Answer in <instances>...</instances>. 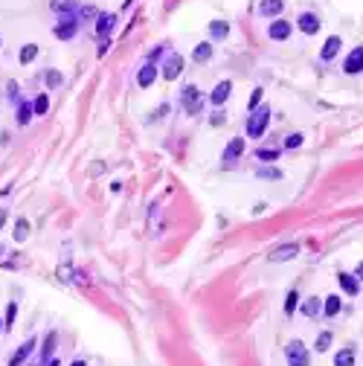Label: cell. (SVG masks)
I'll return each mask as SVG.
<instances>
[{
	"mask_svg": "<svg viewBox=\"0 0 363 366\" xmlns=\"http://www.w3.org/2000/svg\"><path fill=\"white\" fill-rule=\"evenodd\" d=\"M267 125H270V108L267 105L264 108H253V114L247 119V134L250 137H264Z\"/></svg>",
	"mask_w": 363,
	"mask_h": 366,
	"instance_id": "obj_1",
	"label": "cell"
},
{
	"mask_svg": "<svg viewBox=\"0 0 363 366\" xmlns=\"http://www.w3.org/2000/svg\"><path fill=\"white\" fill-rule=\"evenodd\" d=\"M285 355H288V366H308V346L302 340H291Z\"/></svg>",
	"mask_w": 363,
	"mask_h": 366,
	"instance_id": "obj_2",
	"label": "cell"
},
{
	"mask_svg": "<svg viewBox=\"0 0 363 366\" xmlns=\"http://www.w3.org/2000/svg\"><path fill=\"white\" fill-rule=\"evenodd\" d=\"M79 17L76 15H64L61 20H55V38H61V41H70L73 35L79 32Z\"/></svg>",
	"mask_w": 363,
	"mask_h": 366,
	"instance_id": "obj_3",
	"label": "cell"
},
{
	"mask_svg": "<svg viewBox=\"0 0 363 366\" xmlns=\"http://www.w3.org/2000/svg\"><path fill=\"white\" fill-rule=\"evenodd\" d=\"M183 73V58L181 52H169L163 61V79H169V82H175V79H181Z\"/></svg>",
	"mask_w": 363,
	"mask_h": 366,
	"instance_id": "obj_4",
	"label": "cell"
},
{
	"mask_svg": "<svg viewBox=\"0 0 363 366\" xmlns=\"http://www.w3.org/2000/svg\"><path fill=\"white\" fill-rule=\"evenodd\" d=\"M181 99H183V108H186V114H198V108H200V93H198V87H195V84H186V87H183Z\"/></svg>",
	"mask_w": 363,
	"mask_h": 366,
	"instance_id": "obj_5",
	"label": "cell"
},
{
	"mask_svg": "<svg viewBox=\"0 0 363 366\" xmlns=\"http://www.w3.org/2000/svg\"><path fill=\"white\" fill-rule=\"evenodd\" d=\"M291 32H294V26H291L288 20H273V23L267 26V35H270L273 41H288Z\"/></svg>",
	"mask_w": 363,
	"mask_h": 366,
	"instance_id": "obj_6",
	"label": "cell"
},
{
	"mask_svg": "<svg viewBox=\"0 0 363 366\" xmlns=\"http://www.w3.org/2000/svg\"><path fill=\"white\" fill-rule=\"evenodd\" d=\"M343 70H346L349 76H355V73H361V70H363V47H361V44L349 52V58H346V64H343Z\"/></svg>",
	"mask_w": 363,
	"mask_h": 366,
	"instance_id": "obj_7",
	"label": "cell"
},
{
	"mask_svg": "<svg viewBox=\"0 0 363 366\" xmlns=\"http://www.w3.org/2000/svg\"><path fill=\"white\" fill-rule=\"evenodd\" d=\"M230 90H232V82H218L215 84V90L209 93V102H212L215 108H221L224 102L230 99Z\"/></svg>",
	"mask_w": 363,
	"mask_h": 366,
	"instance_id": "obj_8",
	"label": "cell"
},
{
	"mask_svg": "<svg viewBox=\"0 0 363 366\" xmlns=\"http://www.w3.org/2000/svg\"><path fill=\"white\" fill-rule=\"evenodd\" d=\"M241 154H244V140H241V137H232L230 146L224 149V163H235Z\"/></svg>",
	"mask_w": 363,
	"mask_h": 366,
	"instance_id": "obj_9",
	"label": "cell"
},
{
	"mask_svg": "<svg viewBox=\"0 0 363 366\" xmlns=\"http://www.w3.org/2000/svg\"><path fill=\"white\" fill-rule=\"evenodd\" d=\"M299 29L305 35H317L320 32V17L314 15V12H302L299 15Z\"/></svg>",
	"mask_w": 363,
	"mask_h": 366,
	"instance_id": "obj_10",
	"label": "cell"
},
{
	"mask_svg": "<svg viewBox=\"0 0 363 366\" xmlns=\"http://www.w3.org/2000/svg\"><path fill=\"white\" fill-rule=\"evenodd\" d=\"M285 9V0H259V15L262 17H276Z\"/></svg>",
	"mask_w": 363,
	"mask_h": 366,
	"instance_id": "obj_11",
	"label": "cell"
},
{
	"mask_svg": "<svg viewBox=\"0 0 363 366\" xmlns=\"http://www.w3.org/2000/svg\"><path fill=\"white\" fill-rule=\"evenodd\" d=\"M340 44H343V41H340L337 35L326 38V44H323V50H320V58H323V61H331V58H334V55L340 52Z\"/></svg>",
	"mask_w": 363,
	"mask_h": 366,
	"instance_id": "obj_12",
	"label": "cell"
},
{
	"mask_svg": "<svg viewBox=\"0 0 363 366\" xmlns=\"http://www.w3.org/2000/svg\"><path fill=\"white\" fill-rule=\"evenodd\" d=\"M32 349H35V340H26V343H23V346H20V349L9 358V366H20L26 358H29V355H32Z\"/></svg>",
	"mask_w": 363,
	"mask_h": 366,
	"instance_id": "obj_13",
	"label": "cell"
},
{
	"mask_svg": "<svg viewBox=\"0 0 363 366\" xmlns=\"http://www.w3.org/2000/svg\"><path fill=\"white\" fill-rule=\"evenodd\" d=\"M154 79H157V67L151 64H146L143 67V70H140V76H137V82H140V87H151V84H154Z\"/></svg>",
	"mask_w": 363,
	"mask_h": 366,
	"instance_id": "obj_14",
	"label": "cell"
},
{
	"mask_svg": "<svg viewBox=\"0 0 363 366\" xmlns=\"http://www.w3.org/2000/svg\"><path fill=\"white\" fill-rule=\"evenodd\" d=\"M299 247L297 244H285V247H279L276 253H270V262H285V259H297Z\"/></svg>",
	"mask_w": 363,
	"mask_h": 366,
	"instance_id": "obj_15",
	"label": "cell"
},
{
	"mask_svg": "<svg viewBox=\"0 0 363 366\" xmlns=\"http://www.w3.org/2000/svg\"><path fill=\"white\" fill-rule=\"evenodd\" d=\"M192 58H195V61H209V58H212V41L198 44V47L192 50Z\"/></svg>",
	"mask_w": 363,
	"mask_h": 366,
	"instance_id": "obj_16",
	"label": "cell"
},
{
	"mask_svg": "<svg viewBox=\"0 0 363 366\" xmlns=\"http://www.w3.org/2000/svg\"><path fill=\"white\" fill-rule=\"evenodd\" d=\"M15 241L17 244H23V241H26V238H29V221H26V218H17L15 221Z\"/></svg>",
	"mask_w": 363,
	"mask_h": 366,
	"instance_id": "obj_17",
	"label": "cell"
},
{
	"mask_svg": "<svg viewBox=\"0 0 363 366\" xmlns=\"http://www.w3.org/2000/svg\"><path fill=\"white\" fill-rule=\"evenodd\" d=\"M337 279H340V285L346 288V294H361V279H355L352 273H340Z\"/></svg>",
	"mask_w": 363,
	"mask_h": 366,
	"instance_id": "obj_18",
	"label": "cell"
},
{
	"mask_svg": "<svg viewBox=\"0 0 363 366\" xmlns=\"http://www.w3.org/2000/svg\"><path fill=\"white\" fill-rule=\"evenodd\" d=\"M340 308H343V302H340V297H337V294L326 297V305H323L326 317H337V314H340Z\"/></svg>",
	"mask_w": 363,
	"mask_h": 366,
	"instance_id": "obj_19",
	"label": "cell"
},
{
	"mask_svg": "<svg viewBox=\"0 0 363 366\" xmlns=\"http://www.w3.org/2000/svg\"><path fill=\"white\" fill-rule=\"evenodd\" d=\"M47 111H50V96H47V93H38V96H35V102H32V114L44 117Z\"/></svg>",
	"mask_w": 363,
	"mask_h": 366,
	"instance_id": "obj_20",
	"label": "cell"
},
{
	"mask_svg": "<svg viewBox=\"0 0 363 366\" xmlns=\"http://www.w3.org/2000/svg\"><path fill=\"white\" fill-rule=\"evenodd\" d=\"M334 366H355V349H340L334 355Z\"/></svg>",
	"mask_w": 363,
	"mask_h": 366,
	"instance_id": "obj_21",
	"label": "cell"
},
{
	"mask_svg": "<svg viewBox=\"0 0 363 366\" xmlns=\"http://www.w3.org/2000/svg\"><path fill=\"white\" fill-rule=\"evenodd\" d=\"M55 12H70V15H76L79 12V6H76V0H52L50 3Z\"/></svg>",
	"mask_w": 363,
	"mask_h": 366,
	"instance_id": "obj_22",
	"label": "cell"
},
{
	"mask_svg": "<svg viewBox=\"0 0 363 366\" xmlns=\"http://www.w3.org/2000/svg\"><path fill=\"white\" fill-rule=\"evenodd\" d=\"M111 26H114V15H108V12H105V15L96 17V32H99V35H108V32H111Z\"/></svg>",
	"mask_w": 363,
	"mask_h": 366,
	"instance_id": "obj_23",
	"label": "cell"
},
{
	"mask_svg": "<svg viewBox=\"0 0 363 366\" xmlns=\"http://www.w3.org/2000/svg\"><path fill=\"white\" fill-rule=\"evenodd\" d=\"M299 308H302V314H305V317H317V314H320V300H317V297H311V300H302V305H299Z\"/></svg>",
	"mask_w": 363,
	"mask_h": 366,
	"instance_id": "obj_24",
	"label": "cell"
},
{
	"mask_svg": "<svg viewBox=\"0 0 363 366\" xmlns=\"http://www.w3.org/2000/svg\"><path fill=\"white\" fill-rule=\"evenodd\" d=\"M227 32H230V26H227L224 20H212V23H209V35L218 38V41H221V38H227Z\"/></svg>",
	"mask_w": 363,
	"mask_h": 366,
	"instance_id": "obj_25",
	"label": "cell"
},
{
	"mask_svg": "<svg viewBox=\"0 0 363 366\" xmlns=\"http://www.w3.org/2000/svg\"><path fill=\"white\" fill-rule=\"evenodd\" d=\"M35 55H38V47H35V44H23V47H20V64L35 61Z\"/></svg>",
	"mask_w": 363,
	"mask_h": 366,
	"instance_id": "obj_26",
	"label": "cell"
},
{
	"mask_svg": "<svg viewBox=\"0 0 363 366\" xmlns=\"http://www.w3.org/2000/svg\"><path fill=\"white\" fill-rule=\"evenodd\" d=\"M297 305H299V294L297 291H288V297H285V314L291 317L297 311Z\"/></svg>",
	"mask_w": 363,
	"mask_h": 366,
	"instance_id": "obj_27",
	"label": "cell"
},
{
	"mask_svg": "<svg viewBox=\"0 0 363 366\" xmlns=\"http://www.w3.org/2000/svg\"><path fill=\"white\" fill-rule=\"evenodd\" d=\"M15 317H17V302H9V305H6V317H3V326L12 329V326H15Z\"/></svg>",
	"mask_w": 363,
	"mask_h": 366,
	"instance_id": "obj_28",
	"label": "cell"
},
{
	"mask_svg": "<svg viewBox=\"0 0 363 366\" xmlns=\"http://www.w3.org/2000/svg\"><path fill=\"white\" fill-rule=\"evenodd\" d=\"M29 117H32V105H20L17 108V125H26Z\"/></svg>",
	"mask_w": 363,
	"mask_h": 366,
	"instance_id": "obj_29",
	"label": "cell"
},
{
	"mask_svg": "<svg viewBox=\"0 0 363 366\" xmlns=\"http://www.w3.org/2000/svg\"><path fill=\"white\" fill-rule=\"evenodd\" d=\"M329 346H331V332H323L320 337H317V346H314V349L317 352H329Z\"/></svg>",
	"mask_w": 363,
	"mask_h": 366,
	"instance_id": "obj_30",
	"label": "cell"
},
{
	"mask_svg": "<svg viewBox=\"0 0 363 366\" xmlns=\"http://www.w3.org/2000/svg\"><path fill=\"white\" fill-rule=\"evenodd\" d=\"M58 343V334L55 332H50L47 334V343H44V361H50V355H52V346Z\"/></svg>",
	"mask_w": 363,
	"mask_h": 366,
	"instance_id": "obj_31",
	"label": "cell"
},
{
	"mask_svg": "<svg viewBox=\"0 0 363 366\" xmlns=\"http://www.w3.org/2000/svg\"><path fill=\"white\" fill-rule=\"evenodd\" d=\"M256 157H259L262 163H273V160H276L279 154H276L273 149H259V151H256Z\"/></svg>",
	"mask_w": 363,
	"mask_h": 366,
	"instance_id": "obj_32",
	"label": "cell"
},
{
	"mask_svg": "<svg viewBox=\"0 0 363 366\" xmlns=\"http://www.w3.org/2000/svg\"><path fill=\"white\" fill-rule=\"evenodd\" d=\"M305 143V137L302 134H291V137H285V149H299Z\"/></svg>",
	"mask_w": 363,
	"mask_h": 366,
	"instance_id": "obj_33",
	"label": "cell"
},
{
	"mask_svg": "<svg viewBox=\"0 0 363 366\" xmlns=\"http://www.w3.org/2000/svg\"><path fill=\"white\" fill-rule=\"evenodd\" d=\"M256 175H259V178H267V181H279V178H282V172H279V169H259V172H256Z\"/></svg>",
	"mask_w": 363,
	"mask_h": 366,
	"instance_id": "obj_34",
	"label": "cell"
},
{
	"mask_svg": "<svg viewBox=\"0 0 363 366\" xmlns=\"http://www.w3.org/2000/svg\"><path fill=\"white\" fill-rule=\"evenodd\" d=\"M58 84H61V73L50 70V73H47V87H58Z\"/></svg>",
	"mask_w": 363,
	"mask_h": 366,
	"instance_id": "obj_35",
	"label": "cell"
},
{
	"mask_svg": "<svg viewBox=\"0 0 363 366\" xmlns=\"http://www.w3.org/2000/svg\"><path fill=\"white\" fill-rule=\"evenodd\" d=\"M224 122H227V114H224V111H215L212 117H209V125H224Z\"/></svg>",
	"mask_w": 363,
	"mask_h": 366,
	"instance_id": "obj_36",
	"label": "cell"
},
{
	"mask_svg": "<svg viewBox=\"0 0 363 366\" xmlns=\"http://www.w3.org/2000/svg\"><path fill=\"white\" fill-rule=\"evenodd\" d=\"M262 87H256V90H253V96H250V111H253V108H259V102H262Z\"/></svg>",
	"mask_w": 363,
	"mask_h": 366,
	"instance_id": "obj_37",
	"label": "cell"
},
{
	"mask_svg": "<svg viewBox=\"0 0 363 366\" xmlns=\"http://www.w3.org/2000/svg\"><path fill=\"white\" fill-rule=\"evenodd\" d=\"M108 47H111V38L105 35V38H102V44H99V55H105V52H108Z\"/></svg>",
	"mask_w": 363,
	"mask_h": 366,
	"instance_id": "obj_38",
	"label": "cell"
},
{
	"mask_svg": "<svg viewBox=\"0 0 363 366\" xmlns=\"http://www.w3.org/2000/svg\"><path fill=\"white\" fill-rule=\"evenodd\" d=\"M3 221H6V212H0V230H3Z\"/></svg>",
	"mask_w": 363,
	"mask_h": 366,
	"instance_id": "obj_39",
	"label": "cell"
},
{
	"mask_svg": "<svg viewBox=\"0 0 363 366\" xmlns=\"http://www.w3.org/2000/svg\"><path fill=\"white\" fill-rule=\"evenodd\" d=\"M73 366H84V364H82V361H76V364H73Z\"/></svg>",
	"mask_w": 363,
	"mask_h": 366,
	"instance_id": "obj_40",
	"label": "cell"
},
{
	"mask_svg": "<svg viewBox=\"0 0 363 366\" xmlns=\"http://www.w3.org/2000/svg\"><path fill=\"white\" fill-rule=\"evenodd\" d=\"M0 332H3V320H0Z\"/></svg>",
	"mask_w": 363,
	"mask_h": 366,
	"instance_id": "obj_41",
	"label": "cell"
}]
</instances>
